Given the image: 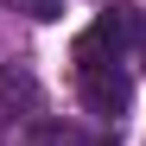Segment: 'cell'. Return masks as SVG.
Segmentation results:
<instances>
[{
  "instance_id": "cell-1",
  "label": "cell",
  "mask_w": 146,
  "mask_h": 146,
  "mask_svg": "<svg viewBox=\"0 0 146 146\" xmlns=\"http://www.w3.org/2000/svg\"><path fill=\"white\" fill-rule=\"evenodd\" d=\"M133 19L127 13H102L95 26L76 38V95H83V108L102 121V127H121V114H127L133 102Z\"/></svg>"
},
{
  "instance_id": "cell-2",
  "label": "cell",
  "mask_w": 146,
  "mask_h": 146,
  "mask_svg": "<svg viewBox=\"0 0 146 146\" xmlns=\"http://www.w3.org/2000/svg\"><path fill=\"white\" fill-rule=\"evenodd\" d=\"M38 108V83L26 64H7L0 70V114H32Z\"/></svg>"
},
{
  "instance_id": "cell-3",
  "label": "cell",
  "mask_w": 146,
  "mask_h": 146,
  "mask_svg": "<svg viewBox=\"0 0 146 146\" xmlns=\"http://www.w3.org/2000/svg\"><path fill=\"white\" fill-rule=\"evenodd\" d=\"M19 7H26V19H38V26L64 19V0H19Z\"/></svg>"
},
{
  "instance_id": "cell-4",
  "label": "cell",
  "mask_w": 146,
  "mask_h": 146,
  "mask_svg": "<svg viewBox=\"0 0 146 146\" xmlns=\"http://www.w3.org/2000/svg\"><path fill=\"white\" fill-rule=\"evenodd\" d=\"M133 57L146 64V13H133Z\"/></svg>"
}]
</instances>
